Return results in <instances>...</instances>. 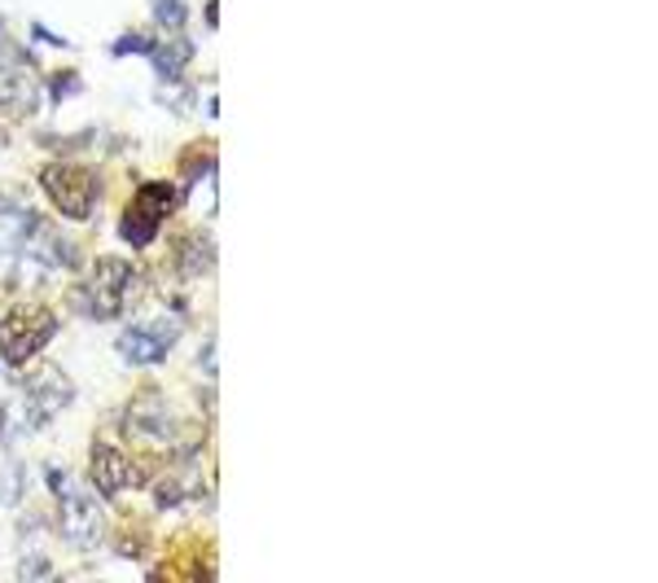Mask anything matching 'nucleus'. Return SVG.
Returning <instances> with one entry per match:
<instances>
[{
    "label": "nucleus",
    "instance_id": "6e6552de",
    "mask_svg": "<svg viewBox=\"0 0 658 583\" xmlns=\"http://www.w3.org/2000/svg\"><path fill=\"white\" fill-rule=\"evenodd\" d=\"M93 482H97V491L102 496H123L127 487H136L141 482V469L132 466L114 444H97L93 448Z\"/></svg>",
    "mask_w": 658,
    "mask_h": 583
},
{
    "label": "nucleus",
    "instance_id": "39448f33",
    "mask_svg": "<svg viewBox=\"0 0 658 583\" xmlns=\"http://www.w3.org/2000/svg\"><path fill=\"white\" fill-rule=\"evenodd\" d=\"M49 482H53V491L62 496V535H66V544H75V549H97L102 535H106L102 509H97L84 491H75L58 469L49 473Z\"/></svg>",
    "mask_w": 658,
    "mask_h": 583
},
{
    "label": "nucleus",
    "instance_id": "7ed1b4c3",
    "mask_svg": "<svg viewBox=\"0 0 658 583\" xmlns=\"http://www.w3.org/2000/svg\"><path fill=\"white\" fill-rule=\"evenodd\" d=\"M176 185H167V180H154V185H141L136 189V198L127 202V211H123V225H119V233L127 246H150L158 229H163V220L176 211Z\"/></svg>",
    "mask_w": 658,
    "mask_h": 583
},
{
    "label": "nucleus",
    "instance_id": "f03ea898",
    "mask_svg": "<svg viewBox=\"0 0 658 583\" xmlns=\"http://www.w3.org/2000/svg\"><path fill=\"white\" fill-rule=\"evenodd\" d=\"M58 321L44 303H27V308H13L4 321H0V360L9 364H27L35 351L53 339Z\"/></svg>",
    "mask_w": 658,
    "mask_h": 583
},
{
    "label": "nucleus",
    "instance_id": "f257e3e1",
    "mask_svg": "<svg viewBox=\"0 0 658 583\" xmlns=\"http://www.w3.org/2000/svg\"><path fill=\"white\" fill-rule=\"evenodd\" d=\"M132 285H136L132 263H123V259H97L89 268V277L75 285V308L84 316H93V321H110L114 312H123Z\"/></svg>",
    "mask_w": 658,
    "mask_h": 583
},
{
    "label": "nucleus",
    "instance_id": "1a4fd4ad",
    "mask_svg": "<svg viewBox=\"0 0 658 583\" xmlns=\"http://www.w3.org/2000/svg\"><path fill=\"white\" fill-rule=\"evenodd\" d=\"M154 13H158V22H163L167 31H181V27H185V18H189L181 0H154Z\"/></svg>",
    "mask_w": 658,
    "mask_h": 583
},
{
    "label": "nucleus",
    "instance_id": "9d476101",
    "mask_svg": "<svg viewBox=\"0 0 658 583\" xmlns=\"http://www.w3.org/2000/svg\"><path fill=\"white\" fill-rule=\"evenodd\" d=\"M150 53H154V66H158L163 75H176V71L189 62V58H185L189 49H150Z\"/></svg>",
    "mask_w": 658,
    "mask_h": 583
},
{
    "label": "nucleus",
    "instance_id": "0eeeda50",
    "mask_svg": "<svg viewBox=\"0 0 658 583\" xmlns=\"http://www.w3.org/2000/svg\"><path fill=\"white\" fill-rule=\"evenodd\" d=\"M176 343V321H150V325H136L119 339V351L123 360L132 364H158L167 351Z\"/></svg>",
    "mask_w": 658,
    "mask_h": 583
},
{
    "label": "nucleus",
    "instance_id": "423d86ee",
    "mask_svg": "<svg viewBox=\"0 0 658 583\" xmlns=\"http://www.w3.org/2000/svg\"><path fill=\"white\" fill-rule=\"evenodd\" d=\"M127 430L145 444H172L176 439V413L158 399V395H141L127 408Z\"/></svg>",
    "mask_w": 658,
    "mask_h": 583
},
{
    "label": "nucleus",
    "instance_id": "20e7f679",
    "mask_svg": "<svg viewBox=\"0 0 658 583\" xmlns=\"http://www.w3.org/2000/svg\"><path fill=\"white\" fill-rule=\"evenodd\" d=\"M40 185L44 194L53 198V207L66 216V220H84L97 202V176L80 163H49L40 171Z\"/></svg>",
    "mask_w": 658,
    "mask_h": 583
},
{
    "label": "nucleus",
    "instance_id": "9b49d317",
    "mask_svg": "<svg viewBox=\"0 0 658 583\" xmlns=\"http://www.w3.org/2000/svg\"><path fill=\"white\" fill-rule=\"evenodd\" d=\"M136 49H154V44H145V40L127 35V40H119V44H114V58H119V53H136Z\"/></svg>",
    "mask_w": 658,
    "mask_h": 583
}]
</instances>
